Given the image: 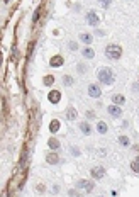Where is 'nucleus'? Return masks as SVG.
<instances>
[{
    "mask_svg": "<svg viewBox=\"0 0 139 197\" xmlns=\"http://www.w3.org/2000/svg\"><path fill=\"white\" fill-rule=\"evenodd\" d=\"M99 82L104 85H112L114 83V72L110 68H100L99 70Z\"/></svg>",
    "mask_w": 139,
    "mask_h": 197,
    "instance_id": "f257e3e1",
    "label": "nucleus"
},
{
    "mask_svg": "<svg viewBox=\"0 0 139 197\" xmlns=\"http://www.w3.org/2000/svg\"><path fill=\"white\" fill-rule=\"evenodd\" d=\"M105 55L110 60H119L122 56V48L119 44H109V46L105 48Z\"/></svg>",
    "mask_w": 139,
    "mask_h": 197,
    "instance_id": "f03ea898",
    "label": "nucleus"
},
{
    "mask_svg": "<svg viewBox=\"0 0 139 197\" xmlns=\"http://www.w3.org/2000/svg\"><path fill=\"white\" fill-rule=\"evenodd\" d=\"M76 189H83V190H87V192H92L93 182H92V180H78V182H76Z\"/></svg>",
    "mask_w": 139,
    "mask_h": 197,
    "instance_id": "7ed1b4c3",
    "label": "nucleus"
},
{
    "mask_svg": "<svg viewBox=\"0 0 139 197\" xmlns=\"http://www.w3.org/2000/svg\"><path fill=\"white\" fill-rule=\"evenodd\" d=\"M88 95H90L92 98H99L100 95H102V90H100L99 85L92 83V85H88Z\"/></svg>",
    "mask_w": 139,
    "mask_h": 197,
    "instance_id": "20e7f679",
    "label": "nucleus"
},
{
    "mask_svg": "<svg viewBox=\"0 0 139 197\" xmlns=\"http://www.w3.org/2000/svg\"><path fill=\"white\" fill-rule=\"evenodd\" d=\"M107 112H109V114H110L112 117H121V116H122V109H121V105H115V104L109 105Z\"/></svg>",
    "mask_w": 139,
    "mask_h": 197,
    "instance_id": "39448f33",
    "label": "nucleus"
},
{
    "mask_svg": "<svg viewBox=\"0 0 139 197\" xmlns=\"http://www.w3.org/2000/svg\"><path fill=\"white\" fill-rule=\"evenodd\" d=\"M104 175H105V168H104V167L92 168V177H93V179H102Z\"/></svg>",
    "mask_w": 139,
    "mask_h": 197,
    "instance_id": "423d86ee",
    "label": "nucleus"
},
{
    "mask_svg": "<svg viewBox=\"0 0 139 197\" xmlns=\"http://www.w3.org/2000/svg\"><path fill=\"white\" fill-rule=\"evenodd\" d=\"M99 21H100V19L97 17L95 12H88L87 14V22L90 24V26H97V24H99Z\"/></svg>",
    "mask_w": 139,
    "mask_h": 197,
    "instance_id": "0eeeda50",
    "label": "nucleus"
},
{
    "mask_svg": "<svg viewBox=\"0 0 139 197\" xmlns=\"http://www.w3.org/2000/svg\"><path fill=\"white\" fill-rule=\"evenodd\" d=\"M63 63H65V60H63V58H61L60 55H58V56H53V58H51V61H49V65H51V66H54V68L61 66Z\"/></svg>",
    "mask_w": 139,
    "mask_h": 197,
    "instance_id": "6e6552de",
    "label": "nucleus"
},
{
    "mask_svg": "<svg viewBox=\"0 0 139 197\" xmlns=\"http://www.w3.org/2000/svg\"><path fill=\"white\" fill-rule=\"evenodd\" d=\"M49 102H53V104H58L60 102V98H61V94L58 92V90H53V92H49Z\"/></svg>",
    "mask_w": 139,
    "mask_h": 197,
    "instance_id": "1a4fd4ad",
    "label": "nucleus"
},
{
    "mask_svg": "<svg viewBox=\"0 0 139 197\" xmlns=\"http://www.w3.org/2000/svg\"><path fill=\"white\" fill-rule=\"evenodd\" d=\"M82 55L85 56V58H88V60L95 58V51H93L92 48H83V49H82Z\"/></svg>",
    "mask_w": 139,
    "mask_h": 197,
    "instance_id": "9d476101",
    "label": "nucleus"
},
{
    "mask_svg": "<svg viewBox=\"0 0 139 197\" xmlns=\"http://www.w3.org/2000/svg\"><path fill=\"white\" fill-rule=\"evenodd\" d=\"M46 162L51 163V165H56V163L60 162V158H58L56 153H48V156H46Z\"/></svg>",
    "mask_w": 139,
    "mask_h": 197,
    "instance_id": "9b49d317",
    "label": "nucleus"
},
{
    "mask_svg": "<svg viewBox=\"0 0 139 197\" xmlns=\"http://www.w3.org/2000/svg\"><path fill=\"white\" fill-rule=\"evenodd\" d=\"M76 116H78V114H76L75 107H68V109H66V117H68L70 121H75V119H76Z\"/></svg>",
    "mask_w": 139,
    "mask_h": 197,
    "instance_id": "f8f14e48",
    "label": "nucleus"
},
{
    "mask_svg": "<svg viewBox=\"0 0 139 197\" xmlns=\"http://www.w3.org/2000/svg\"><path fill=\"white\" fill-rule=\"evenodd\" d=\"M112 102H114V104H115V105H122V104L126 102V98L122 97V95H119V94H115V95H114V97H112Z\"/></svg>",
    "mask_w": 139,
    "mask_h": 197,
    "instance_id": "ddd939ff",
    "label": "nucleus"
},
{
    "mask_svg": "<svg viewBox=\"0 0 139 197\" xmlns=\"http://www.w3.org/2000/svg\"><path fill=\"white\" fill-rule=\"evenodd\" d=\"M80 129H82L83 134H90L92 133V128H90V124H88V122H82V124H80Z\"/></svg>",
    "mask_w": 139,
    "mask_h": 197,
    "instance_id": "4468645a",
    "label": "nucleus"
},
{
    "mask_svg": "<svg viewBox=\"0 0 139 197\" xmlns=\"http://www.w3.org/2000/svg\"><path fill=\"white\" fill-rule=\"evenodd\" d=\"M48 146L51 148V150H58V148H60V141L54 139V138H51V139L48 141Z\"/></svg>",
    "mask_w": 139,
    "mask_h": 197,
    "instance_id": "2eb2a0df",
    "label": "nucleus"
},
{
    "mask_svg": "<svg viewBox=\"0 0 139 197\" xmlns=\"http://www.w3.org/2000/svg\"><path fill=\"white\" fill-rule=\"evenodd\" d=\"M49 129H51V133H56L58 129H60V121H58V119L51 121V124H49Z\"/></svg>",
    "mask_w": 139,
    "mask_h": 197,
    "instance_id": "dca6fc26",
    "label": "nucleus"
},
{
    "mask_svg": "<svg viewBox=\"0 0 139 197\" xmlns=\"http://www.w3.org/2000/svg\"><path fill=\"white\" fill-rule=\"evenodd\" d=\"M97 131H99L100 134H105V133H107V124H105V122H102V121H100L99 124H97Z\"/></svg>",
    "mask_w": 139,
    "mask_h": 197,
    "instance_id": "f3484780",
    "label": "nucleus"
},
{
    "mask_svg": "<svg viewBox=\"0 0 139 197\" xmlns=\"http://www.w3.org/2000/svg\"><path fill=\"white\" fill-rule=\"evenodd\" d=\"M80 41L85 44H92V36L90 34H80Z\"/></svg>",
    "mask_w": 139,
    "mask_h": 197,
    "instance_id": "a211bd4d",
    "label": "nucleus"
},
{
    "mask_svg": "<svg viewBox=\"0 0 139 197\" xmlns=\"http://www.w3.org/2000/svg\"><path fill=\"white\" fill-rule=\"evenodd\" d=\"M131 168H132V170H134L136 173H139V156L132 160V163H131Z\"/></svg>",
    "mask_w": 139,
    "mask_h": 197,
    "instance_id": "6ab92c4d",
    "label": "nucleus"
},
{
    "mask_svg": "<svg viewBox=\"0 0 139 197\" xmlns=\"http://www.w3.org/2000/svg\"><path fill=\"white\" fill-rule=\"evenodd\" d=\"M44 85H53L54 83V77H51V75H48V77H44Z\"/></svg>",
    "mask_w": 139,
    "mask_h": 197,
    "instance_id": "aec40b11",
    "label": "nucleus"
},
{
    "mask_svg": "<svg viewBox=\"0 0 139 197\" xmlns=\"http://www.w3.org/2000/svg\"><path fill=\"white\" fill-rule=\"evenodd\" d=\"M119 143H121L122 146H129V138H127V136H121V138H119Z\"/></svg>",
    "mask_w": 139,
    "mask_h": 197,
    "instance_id": "412c9836",
    "label": "nucleus"
},
{
    "mask_svg": "<svg viewBox=\"0 0 139 197\" xmlns=\"http://www.w3.org/2000/svg\"><path fill=\"white\" fill-rule=\"evenodd\" d=\"M63 83H65V85H71V83H73V78L66 75V77H63Z\"/></svg>",
    "mask_w": 139,
    "mask_h": 197,
    "instance_id": "4be33fe9",
    "label": "nucleus"
},
{
    "mask_svg": "<svg viewBox=\"0 0 139 197\" xmlns=\"http://www.w3.org/2000/svg\"><path fill=\"white\" fill-rule=\"evenodd\" d=\"M100 4H102V7H105V9H107V7L112 4V0H100Z\"/></svg>",
    "mask_w": 139,
    "mask_h": 197,
    "instance_id": "5701e85b",
    "label": "nucleus"
},
{
    "mask_svg": "<svg viewBox=\"0 0 139 197\" xmlns=\"http://www.w3.org/2000/svg\"><path fill=\"white\" fill-rule=\"evenodd\" d=\"M68 194H70V197H83L82 194H78V192H76V190H70Z\"/></svg>",
    "mask_w": 139,
    "mask_h": 197,
    "instance_id": "b1692460",
    "label": "nucleus"
},
{
    "mask_svg": "<svg viewBox=\"0 0 139 197\" xmlns=\"http://www.w3.org/2000/svg\"><path fill=\"white\" fill-rule=\"evenodd\" d=\"M76 48H78V46H76V43H70V49H73V51H75Z\"/></svg>",
    "mask_w": 139,
    "mask_h": 197,
    "instance_id": "393cba45",
    "label": "nucleus"
},
{
    "mask_svg": "<svg viewBox=\"0 0 139 197\" xmlns=\"http://www.w3.org/2000/svg\"><path fill=\"white\" fill-rule=\"evenodd\" d=\"M71 151H73V155H75V156H78V155H80V151L76 150V148H71Z\"/></svg>",
    "mask_w": 139,
    "mask_h": 197,
    "instance_id": "a878e982",
    "label": "nucleus"
},
{
    "mask_svg": "<svg viewBox=\"0 0 139 197\" xmlns=\"http://www.w3.org/2000/svg\"><path fill=\"white\" fill-rule=\"evenodd\" d=\"M87 117L88 119H93V112H87Z\"/></svg>",
    "mask_w": 139,
    "mask_h": 197,
    "instance_id": "bb28decb",
    "label": "nucleus"
}]
</instances>
